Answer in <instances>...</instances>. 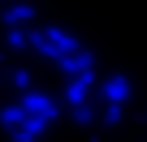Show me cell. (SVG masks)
<instances>
[{
    "instance_id": "7",
    "label": "cell",
    "mask_w": 147,
    "mask_h": 142,
    "mask_svg": "<svg viewBox=\"0 0 147 142\" xmlns=\"http://www.w3.org/2000/svg\"><path fill=\"white\" fill-rule=\"evenodd\" d=\"M5 43L13 47V52H26V47H35V30H5Z\"/></svg>"
},
{
    "instance_id": "4",
    "label": "cell",
    "mask_w": 147,
    "mask_h": 142,
    "mask_svg": "<svg viewBox=\"0 0 147 142\" xmlns=\"http://www.w3.org/2000/svg\"><path fill=\"white\" fill-rule=\"evenodd\" d=\"M26 121H30V116H26L22 99H18V103H5V108H0V125H5V129H9L13 138H18V133L26 129Z\"/></svg>"
},
{
    "instance_id": "10",
    "label": "cell",
    "mask_w": 147,
    "mask_h": 142,
    "mask_svg": "<svg viewBox=\"0 0 147 142\" xmlns=\"http://www.w3.org/2000/svg\"><path fill=\"white\" fill-rule=\"evenodd\" d=\"M121 116H125V108H117V103H108L100 121H104V125H121Z\"/></svg>"
},
{
    "instance_id": "11",
    "label": "cell",
    "mask_w": 147,
    "mask_h": 142,
    "mask_svg": "<svg viewBox=\"0 0 147 142\" xmlns=\"http://www.w3.org/2000/svg\"><path fill=\"white\" fill-rule=\"evenodd\" d=\"M13 142H26V138H13Z\"/></svg>"
},
{
    "instance_id": "1",
    "label": "cell",
    "mask_w": 147,
    "mask_h": 142,
    "mask_svg": "<svg viewBox=\"0 0 147 142\" xmlns=\"http://www.w3.org/2000/svg\"><path fill=\"white\" fill-rule=\"evenodd\" d=\"M35 52H43L52 65H61L65 56L82 52V47H78L74 35H65V30H56V26H35Z\"/></svg>"
},
{
    "instance_id": "6",
    "label": "cell",
    "mask_w": 147,
    "mask_h": 142,
    "mask_svg": "<svg viewBox=\"0 0 147 142\" xmlns=\"http://www.w3.org/2000/svg\"><path fill=\"white\" fill-rule=\"evenodd\" d=\"M0 17L9 22V30H18V22H35V9H30V5H5Z\"/></svg>"
},
{
    "instance_id": "2",
    "label": "cell",
    "mask_w": 147,
    "mask_h": 142,
    "mask_svg": "<svg viewBox=\"0 0 147 142\" xmlns=\"http://www.w3.org/2000/svg\"><path fill=\"white\" fill-rule=\"evenodd\" d=\"M22 108H26L30 121H43V125H52V121L61 116V103H56L48 91H30V95H22Z\"/></svg>"
},
{
    "instance_id": "9",
    "label": "cell",
    "mask_w": 147,
    "mask_h": 142,
    "mask_svg": "<svg viewBox=\"0 0 147 142\" xmlns=\"http://www.w3.org/2000/svg\"><path fill=\"white\" fill-rule=\"evenodd\" d=\"M91 121H95V108H91V103H82V108H74V125H82V129H87Z\"/></svg>"
},
{
    "instance_id": "3",
    "label": "cell",
    "mask_w": 147,
    "mask_h": 142,
    "mask_svg": "<svg viewBox=\"0 0 147 142\" xmlns=\"http://www.w3.org/2000/svg\"><path fill=\"white\" fill-rule=\"evenodd\" d=\"M100 95H104L108 103L125 108V103H130V95H134V86H130V78H125V73H113V78H104V82H100Z\"/></svg>"
},
{
    "instance_id": "8",
    "label": "cell",
    "mask_w": 147,
    "mask_h": 142,
    "mask_svg": "<svg viewBox=\"0 0 147 142\" xmlns=\"http://www.w3.org/2000/svg\"><path fill=\"white\" fill-rule=\"evenodd\" d=\"M9 78H13V86H18L22 95H30V69H22V65H18V69H13Z\"/></svg>"
},
{
    "instance_id": "5",
    "label": "cell",
    "mask_w": 147,
    "mask_h": 142,
    "mask_svg": "<svg viewBox=\"0 0 147 142\" xmlns=\"http://www.w3.org/2000/svg\"><path fill=\"white\" fill-rule=\"evenodd\" d=\"M91 86H95V73H87V78H69V86H65V103H69V108H82Z\"/></svg>"
}]
</instances>
